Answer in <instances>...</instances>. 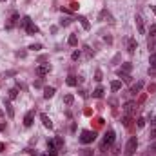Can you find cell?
Returning <instances> with one entry per match:
<instances>
[{
	"label": "cell",
	"instance_id": "obj_26",
	"mask_svg": "<svg viewBox=\"0 0 156 156\" xmlns=\"http://www.w3.org/2000/svg\"><path fill=\"white\" fill-rule=\"evenodd\" d=\"M118 76H122L123 82H131V75H127V73H118Z\"/></svg>",
	"mask_w": 156,
	"mask_h": 156
},
{
	"label": "cell",
	"instance_id": "obj_30",
	"mask_svg": "<svg viewBox=\"0 0 156 156\" xmlns=\"http://www.w3.org/2000/svg\"><path fill=\"white\" fill-rule=\"evenodd\" d=\"M71 24V18H64V20H60V26H69Z\"/></svg>",
	"mask_w": 156,
	"mask_h": 156
},
{
	"label": "cell",
	"instance_id": "obj_38",
	"mask_svg": "<svg viewBox=\"0 0 156 156\" xmlns=\"http://www.w3.org/2000/svg\"><path fill=\"white\" fill-rule=\"evenodd\" d=\"M151 9L154 11V15H156V6H151Z\"/></svg>",
	"mask_w": 156,
	"mask_h": 156
},
{
	"label": "cell",
	"instance_id": "obj_33",
	"mask_svg": "<svg viewBox=\"0 0 156 156\" xmlns=\"http://www.w3.org/2000/svg\"><path fill=\"white\" fill-rule=\"evenodd\" d=\"M149 138H151V140H154V138H156V129H152V131H151V135H149Z\"/></svg>",
	"mask_w": 156,
	"mask_h": 156
},
{
	"label": "cell",
	"instance_id": "obj_5",
	"mask_svg": "<svg viewBox=\"0 0 156 156\" xmlns=\"http://www.w3.org/2000/svg\"><path fill=\"white\" fill-rule=\"evenodd\" d=\"M33 120H35V111H29V113L24 116V125L26 127H31L33 125Z\"/></svg>",
	"mask_w": 156,
	"mask_h": 156
},
{
	"label": "cell",
	"instance_id": "obj_25",
	"mask_svg": "<svg viewBox=\"0 0 156 156\" xmlns=\"http://www.w3.org/2000/svg\"><path fill=\"white\" fill-rule=\"evenodd\" d=\"M29 49H31V51H40V49H42V44H31Z\"/></svg>",
	"mask_w": 156,
	"mask_h": 156
},
{
	"label": "cell",
	"instance_id": "obj_4",
	"mask_svg": "<svg viewBox=\"0 0 156 156\" xmlns=\"http://www.w3.org/2000/svg\"><path fill=\"white\" fill-rule=\"evenodd\" d=\"M49 71H51V65H49V64H42V65H38V67H36V75H38V76L47 75Z\"/></svg>",
	"mask_w": 156,
	"mask_h": 156
},
{
	"label": "cell",
	"instance_id": "obj_9",
	"mask_svg": "<svg viewBox=\"0 0 156 156\" xmlns=\"http://www.w3.org/2000/svg\"><path fill=\"white\" fill-rule=\"evenodd\" d=\"M135 107H136V105L132 104V102H127L125 107H123V113H125L127 116H131V115H132V111H135Z\"/></svg>",
	"mask_w": 156,
	"mask_h": 156
},
{
	"label": "cell",
	"instance_id": "obj_41",
	"mask_svg": "<svg viewBox=\"0 0 156 156\" xmlns=\"http://www.w3.org/2000/svg\"><path fill=\"white\" fill-rule=\"evenodd\" d=\"M0 2H6V0H0Z\"/></svg>",
	"mask_w": 156,
	"mask_h": 156
},
{
	"label": "cell",
	"instance_id": "obj_17",
	"mask_svg": "<svg viewBox=\"0 0 156 156\" xmlns=\"http://www.w3.org/2000/svg\"><path fill=\"white\" fill-rule=\"evenodd\" d=\"M142 87H143V82H138L136 85H132V87H131V93H132V95L140 93V91H142Z\"/></svg>",
	"mask_w": 156,
	"mask_h": 156
},
{
	"label": "cell",
	"instance_id": "obj_6",
	"mask_svg": "<svg viewBox=\"0 0 156 156\" xmlns=\"http://www.w3.org/2000/svg\"><path fill=\"white\" fill-rule=\"evenodd\" d=\"M40 120H42V123H44V127H46V129H53V122L49 120V116L47 115H40Z\"/></svg>",
	"mask_w": 156,
	"mask_h": 156
},
{
	"label": "cell",
	"instance_id": "obj_36",
	"mask_svg": "<svg viewBox=\"0 0 156 156\" xmlns=\"http://www.w3.org/2000/svg\"><path fill=\"white\" fill-rule=\"evenodd\" d=\"M4 149H6V143H0V152H4Z\"/></svg>",
	"mask_w": 156,
	"mask_h": 156
},
{
	"label": "cell",
	"instance_id": "obj_7",
	"mask_svg": "<svg viewBox=\"0 0 156 156\" xmlns=\"http://www.w3.org/2000/svg\"><path fill=\"white\" fill-rule=\"evenodd\" d=\"M136 49H138L136 40H135V38H129V42H127V51H129V53H135Z\"/></svg>",
	"mask_w": 156,
	"mask_h": 156
},
{
	"label": "cell",
	"instance_id": "obj_39",
	"mask_svg": "<svg viewBox=\"0 0 156 156\" xmlns=\"http://www.w3.org/2000/svg\"><path fill=\"white\" fill-rule=\"evenodd\" d=\"M2 116H4V111H2V109H0V118H2Z\"/></svg>",
	"mask_w": 156,
	"mask_h": 156
},
{
	"label": "cell",
	"instance_id": "obj_20",
	"mask_svg": "<svg viewBox=\"0 0 156 156\" xmlns=\"http://www.w3.org/2000/svg\"><path fill=\"white\" fill-rule=\"evenodd\" d=\"M111 89H113V91H118V89H122V82H118V80L111 82Z\"/></svg>",
	"mask_w": 156,
	"mask_h": 156
},
{
	"label": "cell",
	"instance_id": "obj_35",
	"mask_svg": "<svg viewBox=\"0 0 156 156\" xmlns=\"http://www.w3.org/2000/svg\"><path fill=\"white\" fill-rule=\"evenodd\" d=\"M149 122H151V123L156 127V116H151V118H149Z\"/></svg>",
	"mask_w": 156,
	"mask_h": 156
},
{
	"label": "cell",
	"instance_id": "obj_31",
	"mask_svg": "<svg viewBox=\"0 0 156 156\" xmlns=\"http://www.w3.org/2000/svg\"><path fill=\"white\" fill-rule=\"evenodd\" d=\"M138 127H140V129L145 127V120H143V118H138Z\"/></svg>",
	"mask_w": 156,
	"mask_h": 156
},
{
	"label": "cell",
	"instance_id": "obj_12",
	"mask_svg": "<svg viewBox=\"0 0 156 156\" xmlns=\"http://www.w3.org/2000/svg\"><path fill=\"white\" fill-rule=\"evenodd\" d=\"M135 20H136V26H138V33L143 35V33H145V27H143V20H142V16H136Z\"/></svg>",
	"mask_w": 156,
	"mask_h": 156
},
{
	"label": "cell",
	"instance_id": "obj_10",
	"mask_svg": "<svg viewBox=\"0 0 156 156\" xmlns=\"http://www.w3.org/2000/svg\"><path fill=\"white\" fill-rule=\"evenodd\" d=\"M132 71V64H129V62H125V64H122V67L118 69V73H131Z\"/></svg>",
	"mask_w": 156,
	"mask_h": 156
},
{
	"label": "cell",
	"instance_id": "obj_14",
	"mask_svg": "<svg viewBox=\"0 0 156 156\" xmlns=\"http://www.w3.org/2000/svg\"><path fill=\"white\" fill-rule=\"evenodd\" d=\"M78 20H80V24H82V27H84L85 31L91 29V24H89V20H87L85 16H78Z\"/></svg>",
	"mask_w": 156,
	"mask_h": 156
},
{
	"label": "cell",
	"instance_id": "obj_29",
	"mask_svg": "<svg viewBox=\"0 0 156 156\" xmlns=\"http://www.w3.org/2000/svg\"><path fill=\"white\" fill-rule=\"evenodd\" d=\"M95 80H96V82H102V71H100V69L95 73Z\"/></svg>",
	"mask_w": 156,
	"mask_h": 156
},
{
	"label": "cell",
	"instance_id": "obj_13",
	"mask_svg": "<svg viewBox=\"0 0 156 156\" xmlns=\"http://www.w3.org/2000/svg\"><path fill=\"white\" fill-rule=\"evenodd\" d=\"M4 105H6V111H7V116L13 118L15 116V111H13V105L9 104V100H4Z\"/></svg>",
	"mask_w": 156,
	"mask_h": 156
},
{
	"label": "cell",
	"instance_id": "obj_1",
	"mask_svg": "<svg viewBox=\"0 0 156 156\" xmlns=\"http://www.w3.org/2000/svg\"><path fill=\"white\" fill-rule=\"evenodd\" d=\"M136 149H138V138L136 136H131L129 142H127V145H125V156H132V154L136 152Z\"/></svg>",
	"mask_w": 156,
	"mask_h": 156
},
{
	"label": "cell",
	"instance_id": "obj_21",
	"mask_svg": "<svg viewBox=\"0 0 156 156\" xmlns=\"http://www.w3.org/2000/svg\"><path fill=\"white\" fill-rule=\"evenodd\" d=\"M67 44H69V46H76V44H78V38H76V35H71V36L67 38Z\"/></svg>",
	"mask_w": 156,
	"mask_h": 156
},
{
	"label": "cell",
	"instance_id": "obj_2",
	"mask_svg": "<svg viewBox=\"0 0 156 156\" xmlns=\"http://www.w3.org/2000/svg\"><path fill=\"white\" fill-rule=\"evenodd\" d=\"M95 140H96V132L95 131H82V135H80L82 143H93Z\"/></svg>",
	"mask_w": 156,
	"mask_h": 156
},
{
	"label": "cell",
	"instance_id": "obj_37",
	"mask_svg": "<svg viewBox=\"0 0 156 156\" xmlns=\"http://www.w3.org/2000/svg\"><path fill=\"white\" fill-rule=\"evenodd\" d=\"M6 129V122H2V123H0V131H4Z\"/></svg>",
	"mask_w": 156,
	"mask_h": 156
},
{
	"label": "cell",
	"instance_id": "obj_16",
	"mask_svg": "<svg viewBox=\"0 0 156 156\" xmlns=\"http://www.w3.org/2000/svg\"><path fill=\"white\" fill-rule=\"evenodd\" d=\"M105 18H107V20H111V15H109V11H107V9H102V11H100V15H98V20H102V22H104Z\"/></svg>",
	"mask_w": 156,
	"mask_h": 156
},
{
	"label": "cell",
	"instance_id": "obj_8",
	"mask_svg": "<svg viewBox=\"0 0 156 156\" xmlns=\"http://www.w3.org/2000/svg\"><path fill=\"white\" fill-rule=\"evenodd\" d=\"M55 93H56V91H55V87H44V98H47V100H49V98L55 96Z\"/></svg>",
	"mask_w": 156,
	"mask_h": 156
},
{
	"label": "cell",
	"instance_id": "obj_24",
	"mask_svg": "<svg viewBox=\"0 0 156 156\" xmlns=\"http://www.w3.org/2000/svg\"><path fill=\"white\" fill-rule=\"evenodd\" d=\"M149 64H151V67H154V65H156V51L151 55V58H149Z\"/></svg>",
	"mask_w": 156,
	"mask_h": 156
},
{
	"label": "cell",
	"instance_id": "obj_28",
	"mask_svg": "<svg viewBox=\"0 0 156 156\" xmlns=\"http://www.w3.org/2000/svg\"><path fill=\"white\" fill-rule=\"evenodd\" d=\"M149 35H151V38H156V26H151V29H149Z\"/></svg>",
	"mask_w": 156,
	"mask_h": 156
},
{
	"label": "cell",
	"instance_id": "obj_27",
	"mask_svg": "<svg viewBox=\"0 0 156 156\" xmlns=\"http://www.w3.org/2000/svg\"><path fill=\"white\" fill-rule=\"evenodd\" d=\"M122 122H123V125H125V127H129V125H131V116H127V115H125V116L122 118Z\"/></svg>",
	"mask_w": 156,
	"mask_h": 156
},
{
	"label": "cell",
	"instance_id": "obj_32",
	"mask_svg": "<svg viewBox=\"0 0 156 156\" xmlns=\"http://www.w3.org/2000/svg\"><path fill=\"white\" fill-rule=\"evenodd\" d=\"M71 58H73V60H78V58H80V51H75V53L71 55Z\"/></svg>",
	"mask_w": 156,
	"mask_h": 156
},
{
	"label": "cell",
	"instance_id": "obj_22",
	"mask_svg": "<svg viewBox=\"0 0 156 156\" xmlns=\"http://www.w3.org/2000/svg\"><path fill=\"white\" fill-rule=\"evenodd\" d=\"M64 102L67 104V105H71V104L75 102V96H73V95H65V96H64Z\"/></svg>",
	"mask_w": 156,
	"mask_h": 156
},
{
	"label": "cell",
	"instance_id": "obj_11",
	"mask_svg": "<svg viewBox=\"0 0 156 156\" xmlns=\"http://www.w3.org/2000/svg\"><path fill=\"white\" fill-rule=\"evenodd\" d=\"M26 31H27V35H36L38 33V27L33 24V22H29V24L26 26Z\"/></svg>",
	"mask_w": 156,
	"mask_h": 156
},
{
	"label": "cell",
	"instance_id": "obj_40",
	"mask_svg": "<svg viewBox=\"0 0 156 156\" xmlns=\"http://www.w3.org/2000/svg\"><path fill=\"white\" fill-rule=\"evenodd\" d=\"M152 149H154V151H156V143H154V145H152Z\"/></svg>",
	"mask_w": 156,
	"mask_h": 156
},
{
	"label": "cell",
	"instance_id": "obj_23",
	"mask_svg": "<svg viewBox=\"0 0 156 156\" xmlns=\"http://www.w3.org/2000/svg\"><path fill=\"white\" fill-rule=\"evenodd\" d=\"M7 93H9V98H11V100L18 96V91H16V89H15V87H13V89H9V91H7Z\"/></svg>",
	"mask_w": 156,
	"mask_h": 156
},
{
	"label": "cell",
	"instance_id": "obj_19",
	"mask_svg": "<svg viewBox=\"0 0 156 156\" xmlns=\"http://www.w3.org/2000/svg\"><path fill=\"white\" fill-rule=\"evenodd\" d=\"M93 96L95 98H102L104 96V87H96L95 91H93Z\"/></svg>",
	"mask_w": 156,
	"mask_h": 156
},
{
	"label": "cell",
	"instance_id": "obj_3",
	"mask_svg": "<svg viewBox=\"0 0 156 156\" xmlns=\"http://www.w3.org/2000/svg\"><path fill=\"white\" fill-rule=\"evenodd\" d=\"M113 142H115V131H113V129H109V131L105 132V136H104V145H102V147H109V145H113Z\"/></svg>",
	"mask_w": 156,
	"mask_h": 156
},
{
	"label": "cell",
	"instance_id": "obj_34",
	"mask_svg": "<svg viewBox=\"0 0 156 156\" xmlns=\"http://www.w3.org/2000/svg\"><path fill=\"white\" fill-rule=\"evenodd\" d=\"M26 152H29L31 156H38V154H36V151H33V149H26Z\"/></svg>",
	"mask_w": 156,
	"mask_h": 156
},
{
	"label": "cell",
	"instance_id": "obj_18",
	"mask_svg": "<svg viewBox=\"0 0 156 156\" xmlns=\"http://www.w3.org/2000/svg\"><path fill=\"white\" fill-rule=\"evenodd\" d=\"M65 84L71 85V87H75V85H78V78H76V76H69L67 80H65Z\"/></svg>",
	"mask_w": 156,
	"mask_h": 156
},
{
	"label": "cell",
	"instance_id": "obj_15",
	"mask_svg": "<svg viewBox=\"0 0 156 156\" xmlns=\"http://www.w3.org/2000/svg\"><path fill=\"white\" fill-rule=\"evenodd\" d=\"M16 22H18V13H15V15L11 16V20H9L7 24H6V27H7V29H11V27H13V26L16 24Z\"/></svg>",
	"mask_w": 156,
	"mask_h": 156
}]
</instances>
